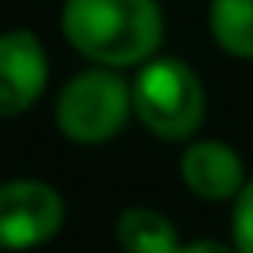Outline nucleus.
Returning a JSON list of instances; mask_svg holds the SVG:
<instances>
[{
  "label": "nucleus",
  "instance_id": "obj_1",
  "mask_svg": "<svg viewBox=\"0 0 253 253\" xmlns=\"http://www.w3.org/2000/svg\"><path fill=\"white\" fill-rule=\"evenodd\" d=\"M66 42L94 66H142L163 45V11L156 0H66Z\"/></svg>",
  "mask_w": 253,
  "mask_h": 253
},
{
  "label": "nucleus",
  "instance_id": "obj_2",
  "mask_svg": "<svg viewBox=\"0 0 253 253\" xmlns=\"http://www.w3.org/2000/svg\"><path fill=\"white\" fill-rule=\"evenodd\" d=\"M132 111L156 139L184 142L205 118V87L187 63L173 56H153L135 73Z\"/></svg>",
  "mask_w": 253,
  "mask_h": 253
},
{
  "label": "nucleus",
  "instance_id": "obj_3",
  "mask_svg": "<svg viewBox=\"0 0 253 253\" xmlns=\"http://www.w3.org/2000/svg\"><path fill=\"white\" fill-rule=\"evenodd\" d=\"M132 115V84L108 66L77 73L56 101V125L70 142L97 146L125 128Z\"/></svg>",
  "mask_w": 253,
  "mask_h": 253
},
{
  "label": "nucleus",
  "instance_id": "obj_4",
  "mask_svg": "<svg viewBox=\"0 0 253 253\" xmlns=\"http://www.w3.org/2000/svg\"><path fill=\"white\" fill-rule=\"evenodd\" d=\"M63 229V198L45 180L0 184V250H32Z\"/></svg>",
  "mask_w": 253,
  "mask_h": 253
},
{
  "label": "nucleus",
  "instance_id": "obj_5",
  "mask_svg": "<svg viewBox=\"0 0 253 253\" xmlns=\"http://www.w3.org/2000/svg\"><path fill=\"white\" fill-rule=\"evenodd\" d=\"M49 84V56L35 32H4L0 35V118L28 111Z\"/></svg>",
  "mask_w": 253,
  "mask_h": 253
},
{
  "label": "nucleus",
  "instance_id": "obj_6",
  "mask_svg": "<svg viewBox=\"0 0 253 253\" xmlns=\"http://www.w3.org/2000/svg\"><path fill=\"white\" fill-rule=\"evenodd\" d=\"M180 177L205 201L236 198L243 191V184H246L239 153L232 146H225V142H215V139H201V142H191L184 149V156H180Z\"/></svg>",
  "mask_w": 253,
  "mask_h": 253
},
{
  "label": "nucleus",
  "instance_id": "obj_7",
  "mask_svg": "<svg viewBox=\"0 0 253 253\" xmlns=\"http://www.w3.org/2000/svg\"><path fill=\"white\" fill-rule=\"evenodd\" d=\"M118 243L125 253H177L180 250V239H177V229L173 222L163 215V211H153V208H125L118 215Z\"/></svg>",
  "mask_w": 253,
  "mask_h": 253
},
{
  "label": "nucleus",
  "instance_id": "obj_8",
  "mask_svg": "<svg viewBox=\"0 0 253 253\" xmlns=\"http://www.w3.org/2000/svg\"><path fill=\"white\" fill-rule=\"evenodd\" d=\"M208 28L222 52L253 59V0H211Z\"/></svg>",
  "mask_w": 253,
  "mask_h": 253
},
{
  "label": "nucleus",
  "instance_id": "obj_9",
  "mask_svg": "<svg viewBox=\"0 0 253 253\" xmlns=\"http://www.w3.org/2000/svg\"><path fill=\"white\" fill-rule=\"evenodd\" d=\"M232 243L236 253H253V177L243 184V191L232 198Z\"/></svg>",
  "mask_w": 253,
  "mask_h": 253
},
{
  "label": "nucleus",
  "instance_id": "obj_10",
  "mask_svg": "<svg viewBox=\"0 0 253 253\" xmlns=\"http://www.w3.org/2000/svg\"><path fill=\"white\" fill-rule=\"evenodd\" d=\"M177 253H236V250H229V246H222V243H215V239H198V243H191V246H180Z\"/></svg>",
  "mask_w": 253,
  "mask_h": 253
}]
</instances>
